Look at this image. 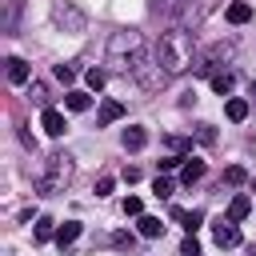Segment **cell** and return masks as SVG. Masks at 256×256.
Segmentation results:
<instances>
[{"mask_svg": "<svg viewBox=\"0 0 256 256\" xmlns=\"http://www.w3.org/2000/svg\"><path fill=\"white\" fill-rule=\"evenodd\" d=\"M196 48H192V36L184 32V28H168V32H160V40H156V64L168 72V76H180V72H188V68H196Z\"/></svg>", "mask_w": 256, "mask_h": 256, "instance_id": "obj_1", "label": "cell"}, {"mask_svg": "<svg viewBox=\"0 0 256 256\" xmlns=\"http://www.w3.org/2000/svg\"><path fill=\"white\" fill-rule=\"evenodd\" d=\"M108 52H112V60H120L124 72H136L140 64H148V48H144L140 32H112Z\"/></svg>", "mask_w": 256, "mask_h": 256, "instance_id": "obj_2", "label": "cell"}, {"mask_svg": "<svg viewBox=\"0 0 256 256\" xmlns=\"http://www.w3.org/2000/svg\"><path fill=\"white\" fill-rule=\"evenodd\" d=\"M68 180H72V160H68L64 152H56V156H48V168L36 176V192H40V196H52V192H60Z\"/></svg>", "mask_w": 256, "mask_h": 256, "instance_id": "obj_3", "label": "cell"}, {"mask_svg": "<svg viewBox=\"0 0 256 256\" xmlns=\"http://www.w3.org/2000/svg\"><path fill=\"white\" fill-rule=\"evenodd\" d=\"M232 52H236V44L232 40H220V44H212L208 52H200V60H196V76H212V68L220 64V60H232Z\"/></svg>", "mask_w": 256, "mask_h": 256, "instance_id": "obj_4", "label": "cell"}, {"mask_svg": "<svg viewBox=\"0 0 256 256\" xmlns=\"http://www.w3.org/2000/svg\"><path fill=\"white\" fill-rule=\"evenodd\" d=\"M212 240H216L220 248H236V244H240V224L228 220V216H220V220L212 224Z\"/></svg>", "mask_w": 256, "mask_h": 256, "instance_id": "obj_5", "label": "cell"}, {"mask_svg": "<svg viewBox=\"0 0 256 256\" xmlns=\"http://www.w3.org/2000/svg\"><path fill=\"white\" fill-rule=\"evenodd\" d=\"M52 16H56V20H60V24H68V28H72V32H80V28H84V16H80V12H76V8H72V4H68V0H60V4H56V8H52Z\"/></svg>", "mask_w": 256, "mask_h": 256, "instance_id": "obj_6", "label": "cell"}, {"mask_svg": "<svg viewBox=\"0 0 256 256\" xmlns=\"http://www.w3.org/2000/svg\"><path fill=\"white\" fill-rule=\"evenodd\" d=\"M4 72H8L12 84H28V76H32V68H28L20 56H8V60H4Z\"/></svg>", "mask_w": 256, "mask_h": 256, "instance_id": "obj_7", "label": "cell"}, {"mask_svg": "<svg viewBox=\"0 0 256 256\" xmlns=\"http://www.w3.org/2000/svg\"><path fill=\"white\" fill-rule=\"evenodd\" d=\"M40 128H44L48 136H64V128H68V124H64V116H60L56 108H44V116H40Z\"/></svg>", "mask_w": 256, "mask_h": 256, "instance_id": "obj_8", "label": "cell"}, {"mask_svg": "<svg viewBox=\"0 0 256 256\" xmlns=\"http://www.w3.org/2000/svg\"><path fill=\"white\" fill-rule=\"evenodd\" d=\"M204 176V160H196V156H184V164H180V180L184 184H196Z\"/></svg>", "mask_w": 256, "mask_h": 256, "instance_id": "obj_9", "label": "cell"}, {"mask_svg": "<svg viewBox=\"0 0 256 256\" xmlns=\"http://www.w3.org/2000/svg\"><path fill=\"white\" fill-rule=\"evenodd\" d=\"M80 232H84V224H80V220H64V224L56 228V244H60V248H68Z\"/></svg>", "mask_w": 256, "mask_h": 256, "instance_id": "obj_10", "label": "cell"}, {"mask_svg": "<svg viewBox=\"0 0 256 256\" xmlns=\"http://www.w3.org/2000/svg\"><path fill=\"white\" fill-rule=\"evenodd\" d=\"M136 228H140V236H144V240H156V236H164V224H160V216H140V220H136Z\"/></svg>", "mask_w": 256, "mask_h": 256, "instance_id": "obj_11", "label": "cell"}, {"mask_svg": "<svg viewBox=\"0 0 256 256\" xmlns=\"http://www.w3.org/2000/svg\"><path fill=\"white\" fill-rule=\"evenodd\" d=\"M228 24H248L252 20V4H244V0H236V4H228Z\"/></svg>", "mask_w": 256, "mask_h": 256, "instance_id": "obj_12", "label": "cell"}, {"mask_svg": "<svg viewBox=\"0 0 256 256\" xmlns=\"http://www.w3.org/2000/svg\"><path fill=\"white\" fill-rule=\"evenodd\" d=\"M144 144H148V132H144V128H136V124L124 128V148H128V152H140Z\"/></svg>", "mask_w": 256, "mask_h": 256, "instance_id": "obj_13", "label": "cell"}, {"mask_svg": "<svg viewBox=\"0 0 256 256\" xmlns=\"http://www.w3.org/2000/svg\"><path fill=\"white\" fill-rule=\"evenodd\" d=\"M248 212H252V200H248L244 192H240V196H232V204H228V220H236V224H240Z\"/></svg>", "mask_w": 256, "mask_h": 256, "instance_id": "obj_14", "label": "cell"}, {"mask_svg": "<svg viewBox=\"0 0 256 256\" xmlns=\"http://www.w3.org/2000/svg\"><path fill=\"white\" fill-rule=\"evenodd\" d=\"M172 220H180L188 232H196V228L204 224V212H196V208H192V212H184V208H172Z\"/></svg>", "mask_w": 256, "mask_h": 256, "instance_id": "obj_15", "label": "cell"}, {"mask_svg": "<svg viewBox=\"0 0 256 256\" xmlns=\"http://www.w3.org/2000/svg\"><path fill=\"white\" fill-rule=\"evenodd\" d=\"M224 112H228V120H232V124H240V120H248V100L232 96V100L224 104Z\"/></svg>", "mask_w": 256, "mask_h": 256, "instance_id": "obj_16", "label": "cell"}, {"mask_svg": "<svg viewBox=\"0 0 256 256\" xmlns=\"http://www.w3.org/2000/svg\"><path fill=\"white\" fill-rule=\"evenodd\" d=\"M120 116H124V104L120 100H104L100 104V124H116Z\"/></svg>", "mask_w": 256, "mask_h": 256, "instance_id": "obj_17", "label": "cell"}, {"mask_svg": "<svg viewBox=\"0 0 256 256\" xmlns=\"http://www.w3.org/2000/svg\"><path fill=\"white\" fill-rule=\"evenodd\" d=\"M32 232H36V240H40V244H44V240H56V220H52V216H40Z\"/></svg>", "mask_w": 256, "mask_h": 256, "instance_id": "obj_18", "label": "cell"}, {"mask_svg": "<svg viewBox=\"0 0 256 256\" xmlns=\"http://www.w3.org/2000/svg\"><path fill=\"white\" fill-rule=\"evenodd\" d=\"M64 104H68L72 112H88V108H92V96H88V92H68Z\"/></svg>", "mask_w": 256, "mask_h": 256, "instance_id": "obj_19", "label": "cell"}, {"mask_svg": "<svg viewBox=\"0 0 256 256\" xmlns=\"http://www.w3.org/2000/svg\"><path fill=\"white\" fill-rule=\"evenodd\" d=\"M212 92L228 96V92H232V76H228V72H212Z\"/></svg>", "mask_w": 256, "mask_h": 256, "instance_id": "obj_20", "label": "cell"}, {"mask_svg": "<svg viewBox=\"0 0 256 256\" xmlns=\"http://www.w3.org/2000/svg\"><path fill=\"white\" fill-rule=\"evenodd\" d=\"M152 192H156V196H160V200H168V196H172V192H176V184H172V180H168V176H156V180H152Z\"/></svg>", "mask_w": 256, "mask_h": 256, "instance_id": "obj_21", "label": "cell"}, {"mask_svg": "<svg viewBox=\"0 0 256 256\" xmlns=\"http://www.w3.org/2000/svg\"><path fill=\"white\" fill-rule=\"evenodd\" d=\"M244 180H248V172H244L240 164H232V168H224V184H232V188H236V184H244Z\"/></svg>", "mask_w": 256, "mask_h": 256, "instance_id": "obj_22", "label": "cell"}, {"mask_svg": "<svg viewBox=\"0 0 256 256\" xmlns=\"http://www.w3.org/2000/svg\"><path fill=\"white\" fill-rule=\"evenodd\" d=\"M104 80H108V72H104V68H88V88H92V92H100V88H104Z\"/></svg>", "mask_w": 256, "mask_h": 256, "instance_id": "obj_23", "label": "cell"}, {"mask_svg": "<svg viewBox=\"0 0 256 256\" xmlns=\"http://www.w3.org/2000/svg\"><path fill=\"white\" fill-rule=\"evenodd\" d=\"M124 216H144V200L140 196H124Z\"/></svg>", "mask_w": 256, "mask_h": 256, "instance_id": "obj_24", "label": "cell"}, {"mask_svg": "<svg viewBox=\"0 0 256 256\" xmlns=\"http://www.w3.org/2000/svg\"><path fill=\"white\" fill-rule=\"evenodd\" d=\"M56 80H60V84H72V80H76V68H72V64H56Z\"/></svg>", "mask_w": 256, "mask_h": 256, "instance_id": "obj_25", "label": "cell"}, {"mask_svg": "<svg viewBox=\"0 0 256 256\" xmlns=\"http://www.w3.org/2000/svg\"><path fill=\"white\" fill-rule=\"evenodd\" d=\"M168 148L180 156V152H188V148H192V140H188V136H168Z\"/></svg>", "mask_w": 256, "mask_h": 256, "instance_id": "obj_26", "label": "cell"}, {"mask_svg": "<svg viewBox=\"0 0 256 256\" xmlns=\"http://www.w3.org/2000/svg\"><path fill=\"white\" fill-rule=\"evenodd\" d=\"M180 256H200V244H196V236H192V232L184 236V244H180Z\"/></svg>", "mask_w": 256, "mask_h": 256, "instance_id": "obj_27", "label": "cell"}, {"mask_svg": "<svg viewBox=\"0 0 256 256\" xmlns=\"http://www.w3.org/2000/svg\"><path fill=\"white\" fill-rule=\"evenodd\" d=\"M196 136H200V144H216V128H212V124H200Z\"/></svg>", "mask_w": 256, "mask_h": 256, "instance_id": "obj_28", "label": "cell"}, {"mask_svg": "<svg viewBox=\"0 0 256 256\" xmlns=\"http://www.w3.org/2000/svg\"><path fill=\"white\" fill-rule=\"evenodd\" d=\"M112 188H116V180H112V176H100V180H96V196H108Z\"/></svg>", "mask_w": 256, "mask_h": 256, "instance_id": "obj_29", "label": "cell"}, {"mask_svg": "<svg viewBox=\"0 0 256 256\" xmlns=\"http://www.w3.org/2000/svg\"><path fill=\"white\" fill-rule=\"evenodd\" d=\"M184 164V156H164L160 160V172H172V168H180Z\"/></svg>", "mask_w": 256, "mask_h": 256, "instance_id": "obj_30", "label": "cell"}, {"mask_svg": "<svg viewBox=\"0 0 256 256\" xmlns=\"http://www.w3.org/2000/svg\"><path fill=\"white\" fill-rule=\"evenodd\" d=\"M112 244H116V248H132L136 240H132V232H116V236H112Z\"/></svg>", "mask_w": 256, "mask_h": 256, "instance_id": "obj_31", "label": "cell"}, {"mask_svg": "<svg viewBox=\"0 0 256 256\" xmlns=\"http://www.w3.org/2000/svg\"><path fill=\"white\" fill-rule=\"evenodd\" d=\"M32 100H36V104H44V100H48V96H44V84H32Z\"/></svg>", "mask_w": 256, "mask_h": 256, "instance_id": "obj_32", "label": "cell"}, {"mask_svg": "<svg viewBox=\"0 0 256 256\" xmlns=\"http://www.w3.org/2000/svg\"><path fill=\"white\" fill-rule=\"evenodd\" d=\"M252 96H256V84H252Z\"/></svg>", "mask_w": 256, "mask_h": 256, "instance_id": "obj_33", "label": "cell"}, {"mask_svg": "<svg viewBox=\"0 0 256 256\" xmlns=\"http://www.w3.org/2000/svg\"><path fill=\"white\" fill-rule=\"evenodd\" d=\"M252 256H256V248H252Z\"/></svg>", "mask_w": 256, "mask_h": 256, "instance_id": "obj_34", "label": "cell"}, {"mask_svg": "<svg viewBox=\"0 0 256 256\" xmlns=\"http://www.w3.org/2000/svg\"><path fill=\"white\" fill-rule=\"evenodd\" d=\"M252 188H256V184H252Z\"/></svg>", "mask_w": 256, "mask_h": 256, "instance_id": "obj_35", "label": "cell"}, {"mask_svg": "<svg viewBox=\"0 0 256 256\" xmlns=\"http://www.w3.org/2000/svg\"><path fill=\"white\" fill-rule=\"evenodd\" d=\"M184 4H188V0H184Z\"/></svg>", "mask_w": 256, "mask_h": 256, "instance_id": "obj_36", "label": "cell"}]
</instances>
